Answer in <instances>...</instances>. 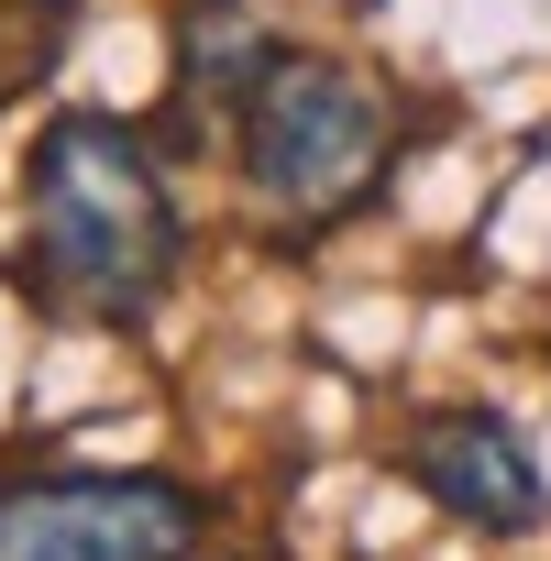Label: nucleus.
<instances>
[{"label":"nucleus","mask_w":551,"mask_h":561,"mask_svg":"<svg viewBox=\"0 0 551 561\" xmlns=\"http://www.w3.org/2000/svg\"><path fill=\"white\" fill-rule=\"evenodd\" d=\"M23 275L34 298L67 309V320H100V331H133L166 309L177 264H188V209H177V176L166 154L111 122V111H56L34 133V165H23Z\"/></svg>","instance_id":"1"},{"label":"nucleus","mask_w":551,"mask_h":561,"mask_svg":"<svg viewBox=\"0 0 551 561\" xmlns=\"http://www.w3.org/2000/svg\"><path fill=\"white\" fill-rule=\"evenodd\" d=\"M397 462H408V484H419L452 528H474V539H529V528L551 517L540 451H529L496 408H430V419H408Z\"/></svg>","instance_id":"4"},{"label":"nucleus","mask_w":551,"mask_h":561,"mask_svg":"<svg viewBox=\"0 0 551 561\" xmlns=\"http://www.w3.org/2000/svg\"><path fill=\"white\" fill-rule=\"evenodd\" d=\"M210 506L177 473H12L0 561H199Z\"/></svg>","instance_id":"3"},{"label":"nucleus","mask_w":551,"mask_h":561,"mask_svg":"<svg viewBox=\"0 0 551 561\" xmlns=\"http://www.w3.org/2000/svg\"><path fill=\"white\" fill-rule=\"evenodd\" d=\"M397 100L386 78H364L353 56H310V45H276L265 89L232 122L243 154V198L276 231H342L353 209H375V187L397 176Z\"/></svg>","instance_id":"2"},{"label":"nucleus","mask_w":551,"mask_h":561,"mask_svg":"<svg viewBox=\"0 0 551 561\" xmlns=\"http://www.w3.org/2000/svg\"><path fill=\"white\" fill-rule=\"evenodd\" d=\"M265 67H276V34L243 0H188V23H177V144L232 133L243 100L265 89Z\"/></svg>","instance_id":"5"}]
</instances>
